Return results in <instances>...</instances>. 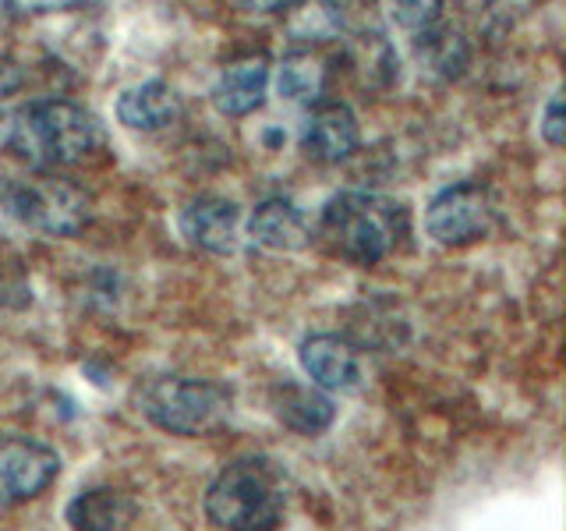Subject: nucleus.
<instances>
[{
	"label": "nucleus",
	"mask_w": 566,
	"mask_h": 531,
	"mask_svg": "<svg viewBox=\"0 0 566 531\" xmlns=\"http://www.w3.org/2000/svg\"><path fill=\"white\" fill-rule=\"evenodd\" d=\"M8 149L35 170L78 167L106 149V132L96 114L71 100H32L8 117Z\"/></svg>",
	"instance_id": "f257e3e1"
},
{
	"label": "nucleus",
	"mask_w": 566,
	"mask_h": 531,
	"mask_svg": "<svg viewBox=\"0 0 566 531\" xmlns=\"http://www.w3.org/2000/svg\"><path fill=\"white\" fill-rule=\"evenodd\" d=\"M411 235V209L379 191H336L318 212V238L354 266L389 259Z\"/></svg>",
	"instance_id": "f03ea898"
},
{
	"label": "nucleus",
	"mask_w": 566,
	"mask_h": 531,
	"mask_svg": "<svg viewBox=\"0 0 566 531\" xmlns=\"http://www.w3.org/2000/svg\"><path fill=\"white\" fill-rule=\"evenodd\" d=\"M283 478L265 457H241L206 489V518L220 531H273L283 518Z\"/></svg>",
	"instance_id": "7ed1b4c3"
},
{
	"label": "nucleus",
	"mask_w": 566,
	"mask_h": 531,
	"mask_svg": "<svg viewBox=\"0 0 566 531\" xmlns=\"http://www.w3.org/2000/svg\"><path fill=\"white\" fill-rule=\"evenodd\" d=\"M0 206L22 227L46 238H71L93 220L88 191L50 170L4 177L0 181Z\"/></svg>",
	"instance_id": "20e7f679"
},
{
	"label": "nucleus",
	"mask_w": 566,
	"mask_h": 531,
	"mask_svg": "<svg viewBox=\"0 0 566 531\" xmlns=\"http://www.w3.org/2000/svg\"><path fill=\"white\" fill-rule=\"evenodd\" d=\"M138 415L170 436L217 433L230 415V389L212 379L156 376L138 386Z\"/></svg>",
	"instance_id": "39448f33"
},
{
	"label": "nucleus",
	"mask_w": 566,
	"mask_h": 531,
	"mask_svg": "<svg viewBox=\"0 0 566 531\" xmlns=\"http://www.w3.org/2000/svg\"><path fill=\"white\" fill-rule=\"evenodd\" d=\"M495 220V206L485 185L460 181L442 188L424 209V230L442 248H460L471 241H482Z\"/></svg>",
	"instance_id": "423d86ee"
},
{
	"label": "nucleus",
	"mask_w": 566,
	"mask_h": 531,
	"mask_svg": "<svg viewBox=\"0 0 566 531\" xmlns=\"http://www.w3.org/2000/svg\"><path fill=\"white\" fill-rule=\"evenodd\" d=\"M61 475V454L29 436L0 439V503H25Z\"/></svg>",
	"instance_id": "0eeeda50"
},
{
	"label": "nucleus",
	"mask_w": 566,
	"mask_h": 531,
	"mask_svg": "<svg viewBox=\"0 0 566 531\" xmlns=\"http://www.w3.org/2000/svg\"><path fill=\"white\" fill-rule=\"evenodd\" d=\"M301 372L312 379V386L326 394H354L365 386V362L361 347H354L347 336L336 333H312L297 347Z\"/></svg>",
	"instance_id": "6e6552de"
},
{
	"label": "nucleus",
	"mask_w": 566,
	"mask_h": 531,
	"mask_svg": "<svg viewBox=\"0 0 566 531\" xmlns=\"http://www.w3.org/2000/svg\"><path fill=\"white\" fill-rule=\"evenodd\" d=\"M301 153L315 164H344L361 146L358 114L340 100H318L301 124Z\"/></svg>",
	"instance_id": "1a4fd4ad"
},
{
	"label": "nucleus",
	"mask_w": 566,
	"mask_h": 531,
	"mask_svg": "<svg viewBox=\"0 0 566 531\" xmlns=\"http://www.w3.org/2000/svg\"><path fill=\"white\" fill-rule=\"evenodd\" d=\"M177 227L188 244L212 256H230L241 244V206L223 195H199L181 209Z\"/></svg>",
	"instance_id": "9d476101"
},
{
	"label": "nucleus",
	"mask_w": 566,
	"mask_h": 531,
	"mask_svg": "<svg viewBox=\"0 0 566 531\" xmlns=\"http://www.w3.org/2000/svg\"><path fill=\"white\" fill-rule=\"evenodd\" d=\"M270 79L273 64L265 53H248V58L230 61L217 75V82H212V106L223 117L255 114L265 103V93H270Z\"/></svg>",
	"instance_id": "9b49d317"
},
{
	"label": "nucleus",
	"mask_w": 566,
	"mask_h": 531,
	"mask_svg": "<svg viewBox=\"0 0 566 531\" xmlns=\"http://www.w3.org/2000/svg\"><path fill=\"white\" fill-rule=\"evenodd\" d=\"M248 238L270 252H301L312 244V227L291 199H262L248 217Z\"/></svg>",
	"instance_id": "f8f14e48"
},
{
	"label": "nucleus",
	"mask_w": 566,
	"mask_h": 531,
	"mask_svg": "<svg viewBox=\"0 0 566 531\" xmlns=\"http://www.w3.org/2000/svg\"><path fill=\"white\" fill-rule=\"evenodd\" d=\"M181 117V96L167 82H138L117 100V121L132 132H159Z\"/></svg>",
	"instance_id": "ddd939ff"
},
{
	"label": "nucleus",
	"mask_w": 566,
	"mask_h": 531,
	"mask_svg": "<svg viewBox=\"0 0 566 531\" xmlns=\"http://www.w3.org/2000/svg\"><path fill=\"white\" fill-rule=\"evenodd\" d=\"M64 518L71 531H120L135 518V500L128 492L111 489V486L82 489L75 500L67 503Z\"/></svg>",
	"instance_id": "4468645a"
},
{
	"label": "nucleus",
	"mask_w": 566,
	"mask_h": 531,
	"mask_svg": "<svg viewBox=\"0 0 566 531\" xmlns=\"http://www.w3.org/2000/svg\"><path fill=\"white\" fill-rule=\"evenodd\" d=\"M276 418L287 425V429L301 436H318L326 433L333 418H336V404L329 400L326 389L318 386H301V383H283L273 394Z\"/></svg>",
	"instance_id": "2eb2a0df"
},
{
	"label": "nucleus",
	"mask_w": 566,
	"mask_h": 531,
	"mask_svg": "<svg viewBox=\"0 0 566 531\" xmlns=\"http://www.w3.org/2000/svg\"><path fill=\"white\" fill-rule=\"evenodd\" d=\"M347 25V0H297L291 14V35L301 43L336 40Z\"/></svg>",
	"instance_id": "dca6fc26"
},
{
	"label": "nucleus",
	"mask_w": 566,
	"mask_h": 531,
	"mask_svg": "<svg viewBox=\"0 0 566 531\" xmlns=\"http://www.w3.org/2000/svg\"><path fill=\"white\" fill-rule=\"evenodd\" d=\"M276 88L291 103H318L326 93V64L315 53H291L276 67Z\"/></svg>",
	"instance_id": "f3484780"
},
{
	"label": "nucleus",
	"mask_w": 566,
	"mask_h": 531,
	"mask_svg": "<svg viewBox=\"0 0 566 531\" xmlns=\"http://www.w3.org/2000/svg\"><path fill=\"white\" fill-rule=\"evenodd\" d=\"M442 4H447V0H386V14L397 29L411 35H424L439 25Z\"/></svg>",
	"instance_id": "a211bd4d"
},
{
	"label": "nucleus",
	"mask_w": 566,
	"mask_h": 531,
	"mask_svg": "<svg viewBox=\"0 0 566 531\" xmlns=\"http://www.w3.org/2000/svg\"><path fill=\"white\" fill-rule=\"evenodd\" d=\"M418 40H421V50H424V58H429V64L439 67L442 75H457V71L468 64V46L457 32H442L436 25L424 35H418Z\"/></svg>",
	"instance_id": "6ab92c4d"
},
{
	"label": "nucleus",
	"mask_w": 566,
	"mask_h": 531,
	"mask_svg": "<svg viewBox=\"0 0 566 531\" xmlns=\"http://www.w3.org/2000/svg\"><path fill=\"white\" fill-rule=\"evenodd\" d=\"M538 135L545 138V146H553V149L563 146L566 132H563V100L559 96H548L542 121H538Z\"/></svg>",
	"instance_id": "aec40b11"
},
{
	"label": "nucleus",
	"mask_w": 566,
	"mask_h": 531,
	"mask_svg": "<svg viewBox=\"0 0 566 531\" xmlns=\"http://www.w3.org/2000/svg\"><path fill=\"white\" fill-rule=\"evenodd\" d=\"M85 4V0H11L14 18H29V14H53V11H71Z\"/></svg>",
	"instance_id": "412c9836"
},
{
	"label": "nucleus",
	"mask_w": 566,
	"mask_h": 531,
	"mask_svg": "<svg viewBox=\"0 0 566 531\" xmlns=\"http://www.w3.org/2000/svg\"><path fill=\"white\" fill-rule=\"evenodd\" d=\"M22 85H25V71H22V64L11 61L8 53H0V100L11 96V93H18Z\"/></svg>",
	"instance_id": "4be33fe9"
},
{
	"label": "nucleus",
	"mask_w": 566,
	"mask_h": 531,
	"mask_svg": "<svg viewBox=\"0 0 566 531\" xmlns=\"http://www.w3.org/2000/svg\"><path fill=\"white\" fill-rule=\"evenodd\" d=\"M244 11H259V14H276V11H291L297 0H238Z\"/></svg>",
	"instance_id": "5701e85b"
}]
</instances>
